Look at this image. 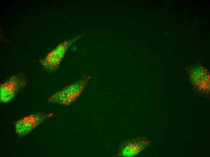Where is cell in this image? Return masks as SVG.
Returning a JSON list of instances; mask_svg holds the SVG:
<instances>
[{"instance_id":"obj_1","label":"cell","mask_w":210,"mask_h":157,"mask_svg":"<svg viewBox=\"0 0 210 157\" xmlns=\"http://www.w3.org/2000/svg\"><path fill=\"white\" fill-rule=\"evenodd\" d=\"M91 77L84 75L80 79L50 96L48 101L68 106L75 101L88 86Z\"/></svg>"},{"instance_id":"obj_6","label":"cell","mask_w":210,"mask_h":157,"mask_svg":"<svg viewBox=\"0 0 210 157\" xmlns=\"http://www.w3.org/2000/svg\"><path fill=\"white\" fill-rule=\"evenodd\" d=\"M150 144L146 138L141 136L122 141L116 157H132L137 155Z\"/></svg>"},{"instance_id":"obj_2","label":"cell","mask_w":210,"mask_h":157,"mask_svg":"<svg viewBox=\"0 0 210 157\" xmlns=\"http://www.w3.org/2000/svg\"><path fill=\"white\" fill-rule=\"evenodd\" d=\"M189 83L196 92L207 95L209 93L210 75L209 70L198 61L196 64L186 66Z\"/></svg>"},{"instance_id":"obj_5","label":"cell","mask_w":210,"mask_h":157,"mask_svg":"<svg viewBox=\"0 0 210 157\" xmlns=\"http://www.w3.org/2000/svg\"><path fill=\"white\" fill-rule=\"evenodd\" d=\"M53 115L52 113L39 112L25 116L16 123L15 132L19 137L24 136Z\"/></svg>"},{"instance_id":"obj_4","label":"cell","mask_w":210,"mask_h":157,"mask_svg":"<svg viewBox=\"0 0 210 157\" xmlns=\"http://www.w3.org/2000/svg\"><path fill=\"white\" fill-rule=\"evenodd\" d=\"M28 83L27 77L23 72L17 73L12 75L0 85V102L7 103L12 101Z\"/></svg>"},{"instance_id":"obj_3","label":"cell","mask_w":210,"mask_h":157,"mask_svg":"<svg viewBox=\"0 0 210 157\" xmlns=\"http://www.w3.org/2000/svg\"><path fill=\"white\" fill-rule=\"evenodd\" d=\"M86 32H84L62 42L48 53L45 58L40 59V62L44 69L49 72H56L68 48L85 35Z\"/></svg>"}]
</instances>
